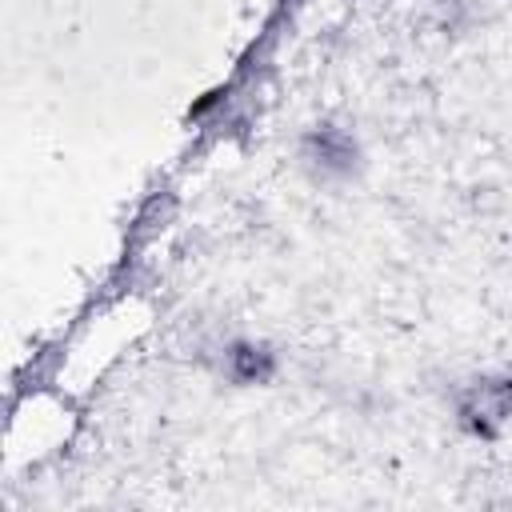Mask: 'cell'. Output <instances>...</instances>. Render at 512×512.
I'll return each instance as SVG.
<instances>
[{"label": "cell", "mask_w": 512, "mask_h": 512, "mask_svg": "<svg viewBox=\"0 0 512 512\" xmlns=\"http://www.w3.org/2000/svg\"><path fill=\"white\" fill-rule=\"evenodd\" d=\"M308 156L312 160H320V168H348V160H352V140L348 136H340L336 128H320L312 140H308Z\"/></svg>", "instance_id": "obj_2"}, {"label": "cell", "mask_w": 512, "mask_h": 512, "mask_svg": "<svg viewBox=\"0 0 512 512\" xmlns=\"http://www.w3.org/2000/svg\"><path fill=\"white\" fill-rule=\"evenodd\" d=\"M228 360H232V376H236L240 384L264 380V376L272 372V356H268L264 348H256V344H240V348H232Z\"/></svg>", "instance_id": "obj_3"}, {"label": "cell", "mask_w": 512, "mask_h": 512, "mask_svg": "<svg viewBox=\"0 0 512 512\" xmlns=\"http://www.w3.org/2000/svg\"><path fill=\"white\" fill-rule=\"evenodd\" d=\"M512 412V384H476L472 388V400L460 404V416L472 432H492L496 420H504Z\"/></svg>", "instance_id": "obj_1"}]
</instances>
